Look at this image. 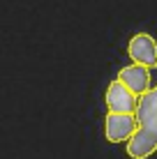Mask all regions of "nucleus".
I'll use <instances>...</instances> for the list:
<instances>
[{
	"label": "nucleus",
	"instance_id": "1",
	"mask_svg": "<svg viewBox=\"0 0 157 159\" xmlns=\"http://www.w3.org/2000/svg\"><path fill=\"white\" fill-rule=\"evenodd\" d=\"M134 111L136 129L129 136L127 155L132 159H148L157 150V85L143 92Z\"/></svg>",
	"mask_w": 157,
	"mask_h": 159
},
{
	"label": "nucleus",
	"instance_id": "2",
	"mask_svg": "<svg viewBox=\"0 0 157 159\" xmlns=\"http://www.w3.org/2000/svg\"><path fill=\"white\" fill-rule=\"evenodd\" d=\"M127 51H129V56H132V60L136 65H143L148 69L157 67V42L150 35H145V32L134 35L129 46H127Z\"/></svg>",
	"mask_w": 157,
	"mask_h": 159
},
{
	"label": "nucleus",
	"instance_id": "3",
	"mask_svg": "<svg viewBox=\"0 0 157 159\" xmlns=\"http://www.w3.org/2000/svg\"><path fill=\"white\" fill-rule=\"evenodd\" d=\"M134 129H136V120H134L132 113H111L109 111V116L104 120V131L111 143L127 141L134 134Z\"/></svg>",
	"mask_w": 157,
	"mask_h": 159
},
{
	"label": "nucleus",
	"instance_id": "4",
	"mask_svg": "<svg viewBox=\"0 0 157 159\" xmlns=\"http://www.w3.org/2000/svg\"><path fill=\"white\" fill-rule=\"evenodd\" d=\"M106 106L111 113H132L136 108V95L129 92L120 81H113L106 88Z\"/></svg>",
	"mask_w": 157,
	"mask_h": 159
},
{
	"label": "nucleus",
	"instance_id": "5",
	"mask_svg": "<svg viewBox=\"0 0 157 159\" xmlns=\"http://www.w3.org/2000/svg\"><path fill=\"white\" fill-rule=\"evenodd\" d=\"M118 81H120L129 92H134V95H143L145 90H150V72H148V67H143V65L122 67Z\"/></svg>",
	"mask_w": 157,
	"mask_h": 159
}]
</instances>
